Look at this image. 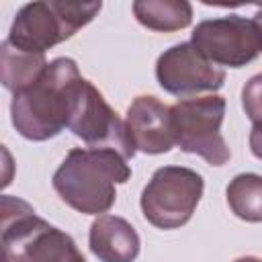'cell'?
I'll return each instance as SVG.
<instances>
[{
	"instance_id": "6da1fadb",
	"label": "cell",
	"mask_w": 262,
	"mask_h": 262,
	"mask_svg": "<svg viewBox=\"0 0 262 262\" xmlns=\"http://www.w3.org/2000/svg\"><path fill=\"white\" fill-rule=\"evenodd\" d=\"M131 178L127 160L106 147H74L55 170L51 184L59 199L84 215H104L117 201V184Z\"/></svg>"
},
{
	"instance_id": "7a4b0ae2",
	"label": "cell",
	"mask_w": 262,
	"mask_h": 262,
	"mask_svg": "<svg viewBox=\"0 0 262 262\" xmlns=\"http://www.w3.org/2000/svg\"><path fill=\"white\" fill-rule=\"evenodd\" d=\"M82 76L72 57L49 61L43 76L18 94H12L10 119L16 133L29 141H47L59 135L70 121Z\"/></svg>"
},
{
	"instance_id": "3957f363",
	"label": "cell",
	"mask_w": 262,
	"mask_h": 262,
	"mask_svg": "<svg viewBox=\"0 0 262 262\" xmlns=\"http://www.w3.org/2000/svg\"><path fill=\"white\" fill-rule=\"evenodd\" d=\"M2 254L4 262H86L72 235L8 194L2 196Z\"/></svg>"
},
{
	"instance_id": "277c9868",
	"label": "cell",
	"mask_w": 262,
	"mask_h": 262,
	"mask_svg": "<svg viewBox=\"0 0 262 262\" xmlns=\"http://www.w3.org/2000/svg\"><path fill=\"white\" fill-rule=\"evenodd\" d=\"M100 8L102 2H29L14 14L6 41L27 53H45L86 27Z\"/></svg>"
},
{
	"instance_id": "5b68a950",
	"label": "cell",
	"mask_w": 262,
	"mask_h": 262,
	"mask_svg": "<svg viewBox=\"0 0 262 262\" xmlns=\"http://www.w3.org/2000/svg\"><path fill=\"white\" fill-rule=\"evenodd\" d=\"M203 188L205 180L199 172L184 166H162L141 192V213L158 229H178L190 221Z\"/></svg>"
},
{
	"instance_id": "8992f818",
	"label": "cell",
	"mask_w": 262,
	"mask_h": 262,
	"mask_svg": "<svg viewBox=\"0 0 262 262\" xmlns=\"http://www.w3.org/2000/svg\"><path fill=\"white\" fill-rule=\"evenodd\" d=\"M172 111V129L176 145L186 154L201 156L211 166H223L231 151L221 135L225 117V98L217 94L178 100Z\"/></svg>"
},
{
	"instance_id": "52a82bcc",
	"label": "cell",
	"mask_w": 262,
	"mask_h": 262,
	"mask_svg": "<svg viewBox=\"0 0 262 262\" xmlns=\"http://www.w3.org/2000/svg\"><path fill=\"white\" fill-rule=\"evenodd\" d=\"M68 129L88 147L115 149L125 160H131L137 151L131 141L127 123L104 100L102 92L86 78H82L78 84Z\"/></svg>"
},
{
	"instance_id": "ba28073f",
	"label": "cell",
	"mask_w": 262,
	"mask_h": 262,
	"mask_svg": "<svg viewBox=\"0 0 262 262\" xmlns=\"http://www.w3.org/2000/svg\"><path fill=\"white\" fill-rule=\"evenodd\" d=\"M190 43L209 61L227 68L248 66L262 51L254 20L239 14L201 20L190 35Z\"/></svg>"
},
{
	"instance_id": "9c48e42d",
	"label": "cell",
	"mask_w": 262,
	"mask_h": 262,
	"mask_svg": "<svg viewBox=\"0 0 262 262\" xmlns=\"http://www.w3.org/2000/svg\"><path fill=\"white\" fill-rule=\"evenodd\" d=\"M158 84L178 98H194L201 92H215L225 82V72L209 61L190 41L172 45L156 61Z\"/></svg>"
},
{
	"instance_id": "30bf717a",
	"label": "cell",
	"mask_w": 262,
	"mask_h": 262,
	"mask_svg": "<svg viewBox=\"0 0 262 262\" xmlns=\"http://www.w3.org/2000/svg\"><path fill=\"white\" fill-rule=\"evenodd\" d=\"M125 123L135 149L143 154L158 156L176 145L172 111L151 94H141L129 104Z\"/></svg>"
},
{
	"instance_id": "8fae6325",
	"label": "cell",
	"mask_w": 262,
	"mask_h": 262,
	"mask_svg": "<svg viewBox=\"0 0 262 262\" xmlns=\"http://www.w3.org/2000/svg\"><path fill=\"white\" fill-rule=\"evenodd\" d=\"M88 246L100 262H135L141 250V239L127 219L98 215L90 225Z\"/></svg>"
},
{
	"instance_id": "7c38bea8",
	"label": "cell",
	"mask_w": 262,
	"mask_h": 262,
	"mask_svg": "<svg viewBox=\"0 0 262 262\" xmlns=\"http://www.w3.org/2000/svg\"><path fill=\"white\" fill-rule=\"evenodd\" d=\"M45 53H27L10 45L6 39L0 47V78L6 90L12 94L33 86L47 70Z\"/></svg>"
},
{
	"instance_id": "4fadbf2b",
	"label": "cell",
	"mask_w": 262,
	"mask_h": 262,
	"mask_svg": "<svg viewBox=\"0 0 262 262\" xmlns=\"http://www.w3.org/2000/svg\"><path fill=\"white\" fill-rule=\"evenodd\" d=\"M133 14L139 25L151 31L172 33L190 25L192 6L186 0H135Z\"/></svg>"
},
{
	"instance_id": "5bb4252c",
	"label": "cell",
	"mask_w": 262,
	"mask_h": 262,
	"mask_svg": "<svg viewBox=\"0 0 262 262\" xmlns=\"http://www.w3.org/2000/svg\"><path fill=\"white\" fill-rule=\"evenodd\" d=\"M227 205L235 217L260 223L262 221V176L260 174H237L227 184Z\"/></svg>"
},
{
	"instance_id": "9a60e30c",
	"label": "cell",
	"mask_w": 262,
	"mask_h": 262,
	"mask_svg": "<svg viewBox=\"0 0 262 262\" xmlns=\"http://www.w3.org/2000/svg\"><path fill=\"white\" fill-rule=\"evenodd\" d=\"M250 149L252 154L262 160V119L252 123V131H250Z\"/></svg>"
},
{
	"instance_id": "2e32d148",
	"label": "cell",
	"mask_w": 262,
	"mask_h": 262,
	"mask_svg": "<svg viewBox=\"0 0 262 262\" xmlns=\"http://www.w3.org/2000/svg\"><path fill=\"white\" fill-rule=\"evenodd\" d=\"M254 25H256V29H258V35H260V43H262V10H258L256 14H254Z\"/></svg>"
},
{
	"instance_id": "e0dca14e",
	"label": "cell",
	"mask_w": 262,
	"mask_h": 262,
	"mask_svg": "<svg viewBox=\"0 0 262 262\" xmlns=\"http://www.w3.org/2000/svg\"><path fill=\"white\" fill-rule=\"evenodd\" d=\"M233 262H262V258H258V256H242V258H237Z\"/></svg>"
}]
</instances>
